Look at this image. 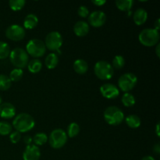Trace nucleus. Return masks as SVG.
I'll return each mask as SVG.
<instances>
[{
  "instance_id": "obj_1",
  "label": "nucleus",
  "mask_w": 160,
  "mask_h": 160,
  "mask_svg": "<svg viewBox=\"0 0 160 160\" xmlns=\"http://www.w3.org/2000/svg\"><path fill=\"white\" fill-rule=\"evenodd\" d=\"M35 121L34 118L28 113H20L15 117L12 121V126L16 131L20 133H25L34 128Z\"/></svg>"
},
{
  "instance_id": "obj_2",
  "label": "nucleus",
  "mask_w": 160,
  "mask_h": 160,
  "mask_svg": "<svg viewBox=\"0 0 160 160\" xmlns=\"http://www.w3.org/2000/svg\"><path fill=\"white\" fill-rule=\"evenodd\" d=\"M9 59L12 65L19 69L26 67L29 62V56L26 50L22 48H15L12 49L9 54Z\"/></svg>"
},
{
  "instance_id": "obj_3",
  "label": "nucleus",
  "mask_w": 160,
  "mask_h": 160,
  "mask_svg": "<svg viewBox=\"0 0 160 160\" xmlns=\"http://www.w3.org/2000/svg\"><path fill=\"white\" fill-rule=\"evenodd\" d=\"M138 40L145 46H154L159 41V33L154 28H145L139 34Z\"/></svg>"
},
{
  "instance_id": "obj_4",
  "label": "nucleus",
  "mask_w": 160,
  "mask_h": 160,
  "mask_svg": "<svg viewBox=\"0 0 160 160\" xmlns=\"http://www.w3.org/2000/svg\"><path fill=\"white\" fill-rule=\"evenodd\" d=\"M103 115L106 123L112 126H117L124 120L123 111L117 106H109L106 108Z\"/></svg>"
},
{
  "instance_id": "obj_5",
  "label": "nucleus",
  "mask_w": 160,
  "mask_h": 160,
  "mask_svg": "<svg viewBox=\"0 0 160 160\" xmlns=\"http://www.w3.org/2000/svg\"><path fill=\"white\" fill-rule=\"evenodd\" d=\"M94 72L98 78L102 81H108L113 76L114 69L107 61L101 60L95 63Z\"/></svg>"
},
{
  "instance_id": "obj_6",
  "label": "nucleus",
  "mask_w": 160,
  "mask_h": 160,
  "mask_svg": "<svg viewBox=\"0 0 160 160\" xmlns=\"http://www.w3.org/2000/svg\"><path fill=\"white\" fill-rule=\"evenodd\" d=\"M26 50L28 56L34 58H40L45 54L46 47L45 43L42 40L38 38H34L30 40L26 45Z\"/></svg>"
},
{
  "instance_id": "obj_7",
  "label": "nucleus",
  "mask_w": 160,
  "mask_h": 160,
  "mask_svg": "<svg viewBox=\"0 0 160 160\" xmlns=\"http://www.w3.org/2000/svg\"><path fill=\"white\" fill-rule=\"evenodd\" d=\"M67 142V133L62 129L58 128V129L53 130L48 137V142L51 145L52 148H61L66 145Z\"/></svg>"
},
{
  "instance_id": "obj_8",
  "label": "nucleus",
  "mask_w": 160,
  "mask_h": 160,
  "mask_svg": "<svg viewBox=\"0 0 160 160\" xmlns=\"http://www.w3.org/2000/svg\"><path fill=\"white\" fill-rule=\"evenodd\" d=\"M44 43L46 48L50 51H58L62 45V37L58 31H51L46 35Z\"/></svg>"
},
{
  "instance_id": "obj_9",
  "label": "nucleus",
  "mask_w": 160,
  "mask_h": 160,
  "mask_svg": "<svg viewBox=\"0 0 160 160\" xmlns=\"http://www.w3.org/2000/svg\"><path fill=\"white\" fill-rule=\"evenodd\" d=\"M138 82V78L132 73H126L120 76L118 80V86L120 90L126 92L132 90Z\"/></svg>"
},
{
  "instance_id": "obj_10",
  "label": "nucleus",
  "mask_w": 160,
  "mask_h": 160,
  "mask_svg": "<svg viewBox=\"0 0 160 160\" xmlns=\"http://www.w3.org/2000/svg\"><path fill=\"white\" fill-rule=\"evenodd\" d=\"M25 30L22 26L19 24H12L8 27L6 30V36L9 40L14 42H19L24 38Z\"/></svg>"
},
{
  "instance_id": "obj_11",
  "label": "nucleus",
  "mask_w": 160,
  "mask_h": 160,
  "mask_svg": "<svg viewBox=\"0 0 160 160\" xmlns=\"http://www.w3.org/2000/svg\"><path fill=\"white\" fill-rule=\"evenodd\" d=\"M100 92L104 98L108 99H114L120 95V90L114 84L106 83L100 87Z\"/></svg>"
},
{
  "instance_id": "obj_12",
  "label": "nucleus",
  "mask_w": 160,
  "mask_h": 160,
  "mask_svg": "<svg viewBox=\"0 0 160 160\" xmlns=\"http://www.w3.org/2000/svg\"><path fill=\"white\" fill-rule=\"evenodd\" d=\"M106 21V15L104 12L96 10L92 12L88 17V22L94 28H100Z\"/></svg>"
},
{
  "instance_id": "obj_13",
  "label": "nucleus",
  "mask_w": 160,
  "mask_h": 160,
  "mask_svg": "<svg viewBox=\"0 0 160 160\" xmlns=\"http://www.w3.org/2000/svg\"><path fill=\"white\" fill-rule=\"evenodd\" d=\"M40 156V149L35 145H28L23 153V160H39Z\"/></svg>"
},
{
  "instance_id": "obj_14",
  "label": "nucleus",
  "mask_w": 160,
  "mask_h": 160,
  "mask_svg": "<svg viewBox=\"0 0 160 160\" xmlns=\"http://www.w3.org/2000/svg\"><path fill=\"white\" fill-rule=\"evenodd\" d=\"M16 116V108L9 102H4L0 105V117L4 119L13 118Z\"/></svg>"
},
{
  "instance_id": "obj_15",
  "label": "nucleus",
  "mask_w": 160,
  "mask_h": 160,
  "mask_svg": "<svg viewBox=\"0 0 160 160\" xmlns=\"http://www.w3.org/2000/svg\"><path fill=\"white\" fill-rule=\"evenodd\" d=\"M89 24L84 20H79L73 26L74 34L78 37H84L89 32Z\"/></svg>"
},
{
  "instance_id": "obj_16",
  "label": "nucleus",
  "mask_w": 160,
  "mask_h": 160,
  "mask_svg": "<svg viewBox=\"0 0 160 160\" xmlns=\"http://www.w3.org/2000/svg\"><path fill=\"white\" fill-rule=\"evenodd\" d=\"M133 19H134V22L138 26H141L147 21L148 12L145 9L139 8L133 14Z\"/></svg>"
},
{
  "instance_id": "obj_17",
  "label": "nucleus",
  "mask_w": 160,
  "mask_h": 160,
  "mask_svg": "<svg viewBox=\"0 0 160 160\" xmlns=\"http://www.w3.org/2000/svg\"><path fill=\"white\" fill-rule=\"evenodd\" d=\"M38 23V18L35 14L30 13L26 16L23 20V28L31 30L35 28Z\"/></svg>"
},
{
  "instance_id": "obj_18",
  "label": "nucleus",
  "mask_w": 160,
  "mask_h": 160,
  "mask_svg": "<svg viewBox=\"0 0 160 160\" xmlns=\"http://www.w3.org/2000/svg\"><path fill=\"white\" fill-rule=\"evenodd\" d=\"M73 70L78 74H84L88 70V64L85 60L82 59H79L75 60L73 62Z\"/></svg>"
},
{
  "instance_id": "obj_19",
  "label": "nucleus",
  "mask_w": 160,
  "mask_h": 160,
  "mask_svg": "<svg viewBox=\"0 0 160 160\" xmlns=\"http://www.w3.org/2000/svg\"><path fill=\"white\" fill-rule=\"evenodd\" d=\"M58 63H59V56L55 52L50 53L45 58V66L49 70L56 68Z\"/></svg>"
},
{
  "instance_id": "obj_20",
  "label": "nucleus",
  "mask_w": 160,
  "mask_h": 160,
  "mask_svg": "<svg viewBox=\"0 0 160 160\" xmlns=\"http://www.w3.org/2000/svg\"><path fill=\"white\" fill-rule=\"evenodd\" d=\"M125 121H126L127 125L131 128H138L141 126V119L138 116L134 115H129L125 118Z\"/></svg>"
},
{
  "instance_id": "obj_21",
  "label": "nucleus",
  "mask_w": 160,
  "mask_h": 160,
  "mask_svg": "<svg viewBox=\"0 0 160 160\" xmlns=\"http://www.w3.org/2000/svg\"><path fill=\"white\" fill-rule=\"evenodd\" d=\"M28 70L32 73H37L41 71L42 68V61L38 59H34L30 61L28 64Z\"/></svg>"
},
{
  "instance_id": "obj_22",
  "label": "nucleus",
  "mask_w": 160,
  "mask_h": 160,
  "mask_svg": "<svg viewBox=\"0 0 160 160\" xmlns=\"http://www.w3.org/2000/svg\"><path fill=\"white\" fill-rule=\"evenodd\" d=\"M116 6L121 11H131L133 5H134V1L133 0H117L116 1Z\"/></svg>"
},
{
  "instance_id": "obj_23",
  "label": "nucleus",
  "mask_w": 160,
  "mask_h": 160,
  "mask_svg": "<svg viewBox=\"0 0 160 160\" xmlns=\"http://www.w3.org/2000/svg\"><path fill=\"white\" fill-rule=\"evenodd\" d=\"M122 103L126 107H131L134 106L136 102L135 98L132 94L129 93V92H126L123 94V97H122Z\"/></svg>"
},
{
  "instance_id": "obj_24",
  "label": "nucleus",
  "mask_w": 160,
  "mask_h": 160,
  "mask_svg": "<svg viewBox=\"0 0 160 160\" xmlns=\"http://www.w3.org/2000/svg\"><path fill=\"white\" fill-rule=\"evenodd\" d=\"M80 132V127L79 125L78 124L75 122H73V123H70L67 127V134L70 138H74L76 136H78V134H79Z\"/></svg>"
},
{
  "instance_id": "obj_25",
  "label": "nucleus",
  "mask_w": 160,
  "mask_h": 160,
  "mask_svg": "<svg viewBox=\"0 0 160 160\" xmlns=\"http://www.w3.org/2000/svg\"><path fill=\"white\" fill-rule=\"evenodd\" d=\"M32 139L36 146H38V145H43L48 142V136L45 133H37Z\"/></svg>"
},
{
  "instance_id": "obj_26",
  "label": "nucleus",
  "mask_w": 160,
  "mask_h": 160,
  "mask_svg": "<svg viewBox=\"0 0 160 160\" xmlns=\"http://www.w3.org/2000/svg\"><path fill=\"white\" fill-rule=\"evenodd\" d=\"M10 52L9 45L6 42L0 41V59H4L9 57Z\"/></svg>"
},
{
  "instance_id": "obj_27",
  "label": "nucleus",
  "mask_w": 160,
  "mask_h": 160,
  "mask_svg": "<svg viewBox=\"0 0 160 160\" xmlns=\"http://www.w3.org/2000/svg\"><path fill=\"white\" fill-rule=\"evenodd\" d=\"M12 81L7 75L0 74V90L6 91L11 87Z\"/></svg>"
},
{
  "instance_id": "obj_28",
  "label": "nucleus",
  "mask_w": 160,
  "mask_h": 160,
  "mask_svg": "<svg viewBox=\"0 0 160 160\" xmlns=\"http://www.w3.org/2000/svg\"><path fill=\"white\" fill-rule=\"evenodd\" d=\"M125 65V59L123 56L120 55H117L112 59V68L116 70H120Z\"/></svg>"
},
{
  "instance_id": "obj_29",
  "label": "nucleus",
  "mask_w": 160,
  "mask_h": 160,
  "mask_svg": "<svg viewBox=\"0 0 160 160\" xmlns=\"http://www.w3.org/2000/svg\"><path fill=\"white\" fill-rule=\"evenodd\" d=\"M26 2L24 0H10L9 2V6L13 11H19L24 7Z\"/></svg>"
},
{
  "instance_id": "obj_30",
  "label": "nucleus",
  "mask_w": 160,
  "mask_h": 160,
  "mask_svg": "<svg viewBox=\"0 0 160 160\" xmlns=\"http://www.w3.org/2000/svg\"><path fill=\"white\" fill-rule=\"evenodd\" d=\"M23 71L22 69L16 68L13 69V70L10 72L9 78V79L11 80V81H15V82H17V81H19L21 79L22 77H23Z\"/></svg>"
},
{
  "instance_id": "obj_31",
  "label": "nucleus",
  "mask_w": 160,
  "mask_h": 160,
  "mask_svg": "<svg viewBox=\"0 0 160 160\" xmlns=\"http://www.w3.org/2000/svg\"><path fill=\"white\" fill-rule=\"evenodd\" d=\"M12 132V126L6 121L0 122V135H8Z\"/></svg>"
},
{
  "instance_id": "obj_32",
  "label": "nucleus",
  "mask_w": 160,
  "mask_h": 160,
  "mask_svg": "<svg viewBox=\"0 0 160 160\" xmlns=\"http://www.w3.org/2000/svg\"><path fill=\"white\" fill-rule=\"evenodd\" d=\"M21 139V134H20L19 131H12L9 134V140L12 143L17 144V142H19Z\"/></svg>"
},
{
  "instance_id": "obj_33",
  "label": "nucleus",
  "mask_w": 160,
  "mask_h": 160,
  "mask_svg": "<svg viewBox=\"0 0 160 160\" xmlns=\"http://www.w3.org/2000/svg\"><path fill=\"white\" fill-rule=\"evenodd\" d=\"M78 15L81 17L85 18V17H88L89 16V9H88L87 6H81L78 10Z\"/></svg>"
},
{
  "instance_id": "obj_34",
  "label": "nucleus",
  "mask_w": 160,
  "mask_h": 160,
  "mask_svg": "<svg viewBox=\"0 0 160 160\" xmlns=\"http://www.w3.org/2000/svg\"><path fill=\"white\" fill-rule=\"evenodd\" d=\"M23 142H24V143L26 144L27 146H28V145H31V142H33V139L31 136H25V137L23 138Z\"/></svg>"
},
{
  "instance_id": "obj_35",
  "label": "nucleus",
  "mask_w": 160,
  "mask_h": 160,
  "mask_svg": "<svg viewBox=\"0 0 160 160\" xmlns=\"http://www.w3.org/2000/svg\"><path fill=\"white\" fill-rule=\"evenodd\" d=\"M92 2L93 3V4H95V6H102V5L106 4V2L105 1V0H104V1H103V0H93Z\"/></svg>"
},
{
  "instance_id": "obj_36",
  "label": "nucleus",
  "mask_w": 160,
  "mask_h": 160,
  "mask_svg": "<svg viewBox=\"0 0 160 160\" xmlns=\"http://www.w3.org/2000/svg\"><path fill=\"white\" fill-rule=\"evenodd\" d=\"M159 25H160V19L158 18L157 20H156V21L155 22V28H154V29H156V31H159V30L160 28Z\"/></svg>"
},
{
  "instance_id": "obj_37",
  "label": "nucleus",
  "mask_w": 160,
  "mask_h": 160,
  "mask_svg": "<svg viewBox=\"0 0 160 160\" xmlns=\"http://www.w3.org/2000/svg\"><path fill=\"white\" fill-rule=\"evenodd\" d=\"M153 149H154V152L157 154H159L160 153V146H159V144H156V145H154L153 147Z\"/></svg>"
},
{
  "instance_id": "obj_38",
  "label": "nucleus",
  "mask_w": 160,
  "mask_h": 160,
  "mask_svg": "<svg viewBox=\"0 0 160 160\" xmlns=\"http://www.w3.org/2000/svg\"><path fill=\"white\" fill-rule=\"evenodd\" d=\"M156 134H157L158 137H159V135H160V133H159V123H158L157 124H156Z\"/></svg>"
},
{
  "instance_id": "obj_39",
  "label": "nucleus",
  "mask_w": 160,
  "mask_h": 160,
  "mask_svg": "<svg viewBox=\"0 0 160 160\" xmlns=\"http://www.w3.org/2000/svg\"><path fill=\"white\" fill-rule=\"evenodd\" d=\"M142 160H156L152 156H145Z\"/></svg>"
},
{
  "instance_id": "obj_40",
  "label": "nucleus",
  "mask_w": 160,
  "mask_h": 160,
  "mask_svg": "<svg viewBox=\"0 0 160 160\" xmlns=\"http://www.w3.org/2000/svg\"><path fill=\"white\" fill-rule=\"evenodd\" d=\"M159 48H160L159 44H157V46H156V55H157V56L159 58V56H160V54H159Z\"/></svg>"
},
{
  "instance_id": "obj_41",
  "label": "nucleus",
  "mask_w": 160,
  "mask_h": 160,
  "mask_svg": "<svg viewBox=\"0 0 160 160\" xmlns=\"http://www.w3.org/2000/svg\"><path fill=\"white\" fill-rule=\"evenodd\" d=\"M2 104V98H1V96H0V105Z\"/></svg>"
}]
</instances>
